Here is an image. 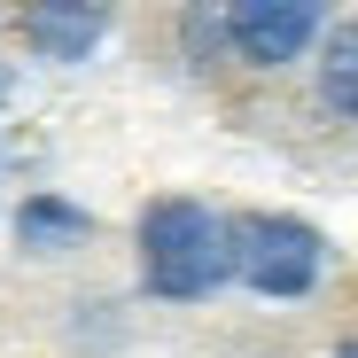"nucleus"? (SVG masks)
I'll return each mask as SVG.
<instances>
[{
	"label": "nucleus",
	"instance_id": "obj_7",
	"mask_svg": "<svg viewBox=\"0 0 358 358\" xmlns=\"http://www.w3.org/2000/svg\"><path fill=\"white\" fill-rule=\"evenodd\" d=\"M335 358H358V343H343V350H335Z\"/></svg>",
	"mask_w": 358,
	"mask_h": 358
},
{
	"label": "nucleus",
	"instance_id": "obj_1",
	"mask_svg": "<svg viewBox=\"0 0 358 358\" xmlns=\"http://www.w3.org/2000/svg\"><path fill=\"white\" fill-rule=\"evenodd\" d=\"M234 273V250H226V218L187 203V195H164L141 210V280L171 304H195L218 280Z\"/></svg>",
	"mask_w": 358,
	"mask_h": 358
},
{
	"label": "nucleus",
	"instance_id": "obj_2",
	"mask_svg": "<svg viewBox=\"0 0 358 358\" xmlns=\"http://www.w3.org/2000/svg\"><path fill=\"white\" fill-rule=\"evenodd\" d=\"M226 250H234V273H242L257 296H304L327 273V242H320L304 218H280V210L234 218L226 226Z\"/></svg>",
	"mask_w": 358,
	"mask_h": 358
},
{
	"label": "nucleus",
	"instance_id": "obj_5",
	"mask_svg": "<svg viewBox=\"0 0 358 358\" xmlns=\"http://www.w3.org/2000/svg\"><path fill=\"white\" fill-rule=\"evenodd\" d=\"M320 94L335 117H358V24H335L327 55H320Z\"/></svg>",
	"mask_w": 358,
	"mask_h": 358
},
{
	"label": "nucleus",
	"instance_id": "obj_4",
	"mask_svg": "<svg viewBox=\"0 0 358 358\" xmlns=\"http://www.w3.org/2000/svg\"><path fill=\"white\" fill-rule=\"evenodd\" d=\"M24 39L47 63H86L101 47V0H24Z\"/></svg>",
	"mask_w": 358,
	"mask_h": 358
},
{
	"label": "nucleus",
	"instance_id": "obj_6",
	"mask_svg": "<svg viewBox=\"0 0 358 358\" xmlns=\"http://www.w3.org/2000/svg\"><path fill=\"white\" fill-rule=\"evenodd\" d=\"M78 234H86V218H78V210L47 203V195H39V203H24V242H31V250H39V242H78Z\"/></svg>",
	"mask_w": 358,
	"mask_h": 358
},
{
	"label": "nucleus",
	"instance_id": "obj_8",
	"mask_svg": "<svg viewBox=\"0 0 358 358\" xmlns=\"http://www.w3.org/2000/svg\"><path fill=\"white\" fill-rule=\"evenodd\" d=\"M0 101H8V71H0Z\"/></svg>",
	"mask_w": 358,
	"mask_h": 358
},
{
	"label": "nucleus",
	"instance_id": "obj_3",
	"mask_svg": "<svg viewBox=\"0 0 358 358\" xmlns=\"http://www.w3.org/2000/svg\"><path fill=\"white\" fill-rule=\"evenodd\" d=\"M320 16H327V0H226V39H234L242 63L280 71L312 47Z\"/></svg>",
	"mask_w": 358,
	"mask_h": 358
}]
</instances>
